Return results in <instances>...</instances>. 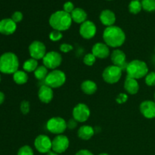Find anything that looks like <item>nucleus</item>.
I'll use <instances>...</instances> for the list:
<instances>
[{
  "label": "nucleus",
  "mask_w": 155,
  "mask_h": 155,
  "mask_svg": "<svg viewBox=\"0 0 155 155\" xmlns=\"http://www.w3.org/2000/svg\"><path fill=\"white\" fill-rule=\"evenodd\" d=\"M103 39L109 47L118 48L125 42L126 35L120 27L113 25L106 27L103 33Z\"/></svg>",
  "instance_id": "nucleus-1"
},
{
  "label": "nucleus",
  "mask_w": 155,
  "mask_h": 155,
  "mask_svg": "<svg viewBox=\"0 0 155 155\" xmlns=\"http://www.w3.org/2000/svg\"><path fill=\"white\" fill-rule=\"evenodd\" d=\"M49 24L54 30L64 31L68 30L72 24L71 14L67 13L64 10L57 11L50 16Z\"/></svg>",
  "instance_id": "nucleus-2"
},
{
  "label": "nucleus",
  "mask_w": 155,
  "mask_h": 155,
  "mask_svg": "<svg viewBox=\"0 0 155 155\" xmlns=\"http://www.w3.org/2000/svg\"><path fill=\"white\" fill-rule=\"evenodd\" d=\"M19 60L15 53L5 52L0 56V72L5 74H14L18 71Z\"/></svg>",
  "instance_id": "nucleus-3"
},
{
  "label": "nucleus",
  "mask_w": 155,
  "mask_h": 155,
  "mask_svg": "<svg viewBox=\"0 0 155 155\" xmlns=\"http://www.w3.org/2000/svg\"><path fill=\"white\" fill-rule=\"evenodd\" d=\"M126 71L127 77L139 80L145 77V76L148 74V68L145 61L136 59L128 63Z\"/></svg>",
  "instance_id": "nucleus-4"
},
{
  "label": "nucleus",
  "mask_w": 155,
  "mask_h": 155,
  "mask_svg": "<svg viewBox=\"0 0 155 155\" xmlns=\"http://www.w3.org/2000/svg\"><path fill=\"white\" fill-rule=\"evenodd\" d=\"M44 81L45 84L51 89H56L64 84L66 82V75L60 70H53L48 73Z\"/></svg>",
  "instance_id": "nucleus-5"
},
{
  "label": "nucleus",
  "mask_w": 155,
  "mask_h": 155,
  "mask_svg": "<svg viewBox=\"0 0 155 155\" xmlns=\"http://www.w3.org/2000/svg\"><path fill=\"white\" fill-rule=\"evenodd\" d=\"M123 71L119 67L110 65L104 70L102 73L103 80L109 84L117 83L122 77Z\"/></svg>",
  "instance_id": "nucleus-6"
},
{
  "label": "nucleus",
  "mask_w": 155,
  "mask_h": 155,
  "mask_svg": "<svg viewBox=\"0 0 155 155\" xmlns=\"http://www.w3.org/2000/svg\"><path fill=\"white\" fill-rule=\"evenodd\" d=\"M46 128L50 133L58 136V135H61L66 130L68 127L64 119L59 117H54L48 120L46 124Z\"/></svg>",
  "instance_id": "nucleus-7"
},
{
  "label": "nucleus",
  "mask_w": 155,
  "mask_h": 155,
  "mask_svg": "<svg viewBox=\"0 0 155 155\" xmlns=\"http://www.w3.org/2000/svg\"><path fill=\"white\" fill-rule=\"evenodd\" d=\"M62 62V56L60 53L54 51H48L42 58V63L48 69L56 70Z\"/></svg>",
  "instance_id": "nucleus-8"
},
{
  "label": "nucleus",
  "mask_w": 155,
  "mask_h": 155,
  "mask_svg": "<svg viewBox=\"0 0 155 155\" xmlns=\"http://www.w3.org/2000/svg\"><path fill=\"white\" fill-rule=\"evenodd\" d=\"M73 118L78 123H84L90 117V109L86 104L80 103L73 109Z\"/></svg>",
  "instance_id": "nucleus-9"
},
{
  "label": "nucleus",
  "mask_w": 155,
  "mask_h": 155,
  "mask_svg": "<svg viewBox=\"0 0 155 155\" xmlns=\"http://www.w3.org/2000/svg\"><path fill=\"white\" fill-rule=\"evenodd\" d=\"M34 146L39 153L47 154L51 150L52 141L46 135H39L35 139Z\"/></svg>",
  "instance_id": "nucleus-10"
},
{
  "label": "nucleus",
  "mask_w": 155,
  "mask_h": 155,
  "mask_svg": "<svg viewBox=\"0 0 155 155\" xmlns=\"http://www.w3.org/2000/svg\"><path fill=\"white\" fill-rule=\"evenodd\" d=\"M29 52L32 58L36 60L42 59L46 54V47L41 41L35 40L29 45Z\"/></svg>",
  "instance_id": "nucleus-11"
},
{
  "label": "nucleus",
  "mask_w": 155,
  "mask_h": 155,
  "mask_svg": "<svg viewBox=\"0 0 155 155\" xmlns=\"http://www.w3.org/2000/svg\"><path fill=\"white\" fill-rule=\"evenodd\" d=\"M70 145V141L68 138L64 135H58L52 140V147L51 151H54L57 154H62L68 150Z\"/></svg>",
  "instance_id": "nucleus-12"
},
{
  "label": "nucleus",
  "mask_w": 155,
  "mask_h": 155,
  "mask_svg": "<svg viewBox=\"0 0 155 155\" xmlns=\"http://www.w3.org/2000/svg\"><path fill=\"white\" fill-rule=\"evenodd\" d=\"M97 28L95 24L91 21H86L80 24V34L86 39H90L95 36Z\"/></svg>",
  "instance_id": "nucleus-13"
},
{
  "label": "nucleus",
  "mask_w": 155,
  "mask_h": 155,
  "mask_svg": "<svg viewBox=\"0 0 155 155\" xmlns=\"http://www.w3.org/2000/svg\"><path fill=\"white\" fill-rule=\"evenodd\" d=\"M110 59L114 65L119 67L122 71H126L128 63L127 62V56L126 54L120 49H115L112 51L110 54Z\"/></svg>",
  "instance_id": "nucleus-14"
},
{
  "label": "nucleus",
  "mask_w": 155,
  "mask_h": 155,
  "mask_svg": "<svg viewBox=\"0 0 155 155\" xmlns=\"http://www.w3.org/2000/svg\"><path fill=\"white\" fill-rule=\"evenodd\" d=\"M141 114L148 119L155 118V102L151 100L142 101L139 106Z\"/></svg>",
  "instance_id": "nucleus-15"
},
{
  "label": "nucleus",
  "mask_w": 155,
  "mask_h": 155,
  "mask_svg": "<svg viewBox=\"0 0 155 155\" xmlns=\"http://www.w3.org/2000/svg\"><path fill=\"white\" fill-rule=\"evenodd\" d=\"M17 24L12 18H5L0 21V33L3 35H12L16 31Z\"/></svg>",
  "instance_id": "nucleus-16"
},
{
  "label": "nucleus",
  "mask_w": 155,
  "mask_h": 155,
  "mask_svg": "<svg viewBox=\"0 0 155 155\" xmlns=\"http://www.w3.org/2000/svg\"><path fill=\"white\" fill-rule=\"evenodd\" d=\"M92 53L98 58L104 59L110 55V49L108 45L105 43L97 42L92 47Z\"/></svg>",
  "instance_id": "nucleus-17"
},
{
  "label": "nucleus",
  "mask_w": 155,
  "mask_h": 155,
  "mask_svg": "<svg viewBox=\"0 0 155 155\" xmlns=\"http://www.w3.org/2000/svg\"><path fill=\"white\" fill-rule=\"evenodd\" d=\"M38 97L40 101L45 104H48L51 101L54 97V92L52 89L47 85H42L40 86L38 92Z\"/></svg>",
  "instance_id": "nucleus-18"
},
{
  "label": "nucleus",
  "mask_w": 155,
  "mask_h": 155,
  "mask_svg": "<svg viewBox=\"0 0 155 155\" xmlns=\"http://www.w3.org/2000/svg\"><path fill=\"white\" fill-rule=\"evenodd\" d=\"M100 21L106 27H110L114 24L115 21H116V15L112 11L108 10V9H105L103 10L100 14Z\"/></svg>",
  "instance_id": "nucleus-19"
},
{
  "label": "nucleus",
  "mask_w": 155,
  "mask_h": 155,
  "mask_svg": "<svg viewBox=\"0 0 155 155\" xmlns=\"http://www.w3.org/2000/svg\"><path fill=\"white\" fill-rule=\"evenodd\" d=\"M124 89L130 95H136L139 90V84L137 80L127 76L124 81Z\"/></svg>",
  "instance_id": "nucleus-20"
},
{
  "label": "nucleus",
  "mask_w": 155,
  "mask_h": 155,
  "mask_svg": "<svg viewBox=\"0 0 155 155\" xmlns=\"http://www.w3.org/2000/svg\"><path fill=\"white\" fill-rule=\"evenodd\" d=\"M95 134V130L91 126L84 125L79 128L77 135L82 140H89Z\"/></svg>",
  "instance_id": "nucleus-21"
},
{
  "label": "nucleus",
  "mask_w": 155,
  "mask_h": 155,
  "mask_svg": "<svg viewBox=\"0 0 155 155\" xmlns=\"http://www.w3.org/2000/svg\"><path fill=\"white\" fill-rule=\"evenodd\" d=\"M72 21H74L77 24H83V22L86 21L87 19V14L83 9L80 8H76L72 13L71 14Z\"/></svg>",
  "instance_id": "nucleus-22"
},
{
  "label": "nucleus",
  "mask_w": 155,
  "mask_h": 155,
  "mask_svg": "<svg viewBox=\"0 0 155 155\" xmlns=\"http://www.w3.org/2000/svg\"><path fill=\"white\" fill-rule=\"evenodd\" d=\"M97 84L92 80H85L81 84V89L86 95H92L97 91Z\"/></svg>",
  "instance_id": "nucleus-23"
},
{
  "label": "nucleus",
  "mask_w": 155,
  "mask_h": 155,
  "mask_svg": "<svg viewBox=\"0 0 155 155\" xmlns=\"http://www.w3.org/2000/svg\"><path fill=\"white\" fill-rule=\"evenodd\" d=\"M13 80L18 85H24L28 81V75L24 71H18L13 74Z\"/></svg>",
  "instance_id": "nucleus-24"
},
{
  "label": "nucleus",
  "mask_w": 155,
  "mask_h": 155,
  "mask_svg": "<svg viewBox=\"0 0 155 155\" xmlns=\"http://www.w3.org/2000/svg\"><path fill=\"white\" fill-rule=\"evenodd\" d=\"M38 61L37 60L34 58H30L27 59L23 64V69L25 72L27 73H31L34 72L36 71V68H38Z\"/></svg>",
  "instance_id": "nucleus-25"
},
{
  "label": "nucleus",
  "mask_w": 155,
  "mask_h": 155,
  "mask_svg": "<svg viewBox=\"0 0 155 155\" xmlns=\"http://www.w3.org/2000/svg\"><path fill=\"white\" fill-rule=\"evenodd\" d=\"M48 73L49 72L48 71V68L44 66V65H41V66H38V68L33 72V74H34L35 77L37 80H45Z\"/></svg>",
  "instance_id": "nucleus-26"
},
{
  "label": "nucleus",
  "mask_w": 155,
  "mask_h": 155,
  "mask_svg": "<svg viewBox=\"0 0 155 155\" xmlns=\"http://www.w3.org/2000/svg\"><path fill=\"white\" fill-rule=\"evenodd\" d=\"M142 2L139 1V0H132L129 5V11L130 13L133 14V15L139 14L142 11Z\"/></svg>",
  "instance_id": "nucleus-27"
},
{
  "label": "nucleus",
  "mask_w": 155,
  "mask_h": 155,
  "mask_svg": "<svg viewBox=\"0 0 155 155\" xmlns=\"http://www.w3.org/2000/svg\"><path fill=\"white\" fill-rule=\"evenodd\" d=\"M142 9L148 12H152L155 11V0H142Z\"/></svg>",
  "instance_id": "nucleus-28"
},
{
  "label": "nucleus",
  "mask_w": 155,
  "mask_h": 155,
  "mask_svg": "<svg viewBox=\"0 0 155 155\" xmlns=\"http://www.w3.org/2000/svg\"><path fill=\"white\" fill-rule=\"evenodd\" d=\"M96 61V57L92 53H88L83 58V63L87 66H92Z\"/></svg>",
  "instance_id": "nucleus-29"
},
{
  "label": "nucleus",
  "mask_w": 155,
  "mask_h": 155,
  "mask_svg": "<svg viewBox=\"0 0 155 155\" xmlns=\"http://www.w3.org/2000/svg\"><path fill=\"white\" fill-rule=\"evenodd\" d=\"M145 83L148 86H155V71L149 72L145 76Z\"/></svg>",
  "instance_id": "nucleus-30"
},
{
  "label": "nucleus",
  "mask_w": 155,
  "mask_h": 155,
  "mask_svg": "<svg viewBox=\"0 0 155 155\" xmlns=\"http://www.w3.org/2000/svg\"><path fill=\"white\" fill-rule=\"evenodd\" d=\"M63 37V35L61 31L58 30H53L51 33H49V39L53 42H58V41L61 40Z\"/></svg>",
  "instance_id": "nucleus-31"
},
{
  "label": "nucleus",
  "mask_w": 155,
  "mask_h": 155,
  "mask_svg": "<svg viewBox=\"0 0 155 155\" xmlns=\"http://www.w3.org/2000/svg\"><path fill=\"white\" fill-rule=\"evenodd\" d=\"M18 155H34L33 149L29 145H24L18 150Z\"/></svg>",
  "instance_id": "nucleus-32"
},
{
  "label": "nucleus",
  "mask_w": 155,
  "mask_h": 155,
  "mask_svg": "<svg viewBox=\"0 0 155 155\" xmlns=\"http://www.w3.org/2000/svg\"><path fill=\"white\" fill-rule=\"evenodd\" d=\"M21 111L24 115L29 113V111H30V103L28 101L24 100L21 103Z\"/></svg>",
  "instance_id": "nucleus-33"
},
{
  "label": "nucleus",
  "mask_w": 155,
  "mask_h": 155,
  "mask_svg": "<svg viewBox=\"0 0 155 155\" xmlns=\"http://www.w3.org/2000/svg\"><path fill=\"white\" fill-rule=\"evenodd\" d=\"M63 8H64V11L66 12L67 13L71 14L73 11L75 9V8H74V4H73L71 2H65L64 4Z\"/></svg>",
  "instance_id": "nucleus-34"
},
{
  "label": "nucleus",
  "mask_w": 155,
  "mask_h": 155,
  "mask_svg": "<svg viewBox=\"0 0 155 155\" xmlns=\"http://www.w3.org/2000/svg\"><path fill=\"white\" fill-rule=\"evenodd\" d=\"M127 100H128V95L125 93H120L116 98V101L118 104H124L127 102Z\"/></svg>",
  "instance_id": "nucleus-35"
},
{
  "label": "nucleus",
  "mask_w": 155,
  "mask_h": 155,
  "mask_svg": "<svg viewBox=\"0 0 155 155\" xmlns=\"http://www.w3.org/2000/svg\"><path fill=\"white\" fill-rule=\"evenodd\" d=\"M12 19L14 22L19 23L22 21L23 19V14L21 13V12H15V13L12 15Z\"/></svg>",
  "instance_id": "nucleus-36"
},
{
  "label": "nucleus",
  "mask_w": 155,
  "mask_h": 155,
  "mask_svg": "<svg viewBox=\"0 0 155 155\" xmlns=\"http://www.w3.org/2000/svg\"><path fill=\"white\" fill-rule=\"evenodd\" d=\"M60 48V51H61V52L68 53V52H69V51H72L73 46L71 45H70V44L62 43L61 45H60V48Z\"/></svg>",
  "instance_id": "nucleus-37"
},
{
  "label": "nucleus",
  "mask_w": 155,
  "mask_h": 155,
  "mask_svg": "<svg viewBox=\"0 0 155 155\" xmlns=\"http://www.w3.org/2000/svg\"><path fill=\"white\" fill-rule=\"evenodd\" d=\"M77 121L75 119H70L67 122V127H68V129H70V130H74V129H75L76 127H77Z\"/></svg>",
  "instance_id": "nucleus-38"
},
{
  "label": "nucleus",
  "mask_w": 155,
  "mask_h": 155,
  "mask_svg": "<svg viewBox=\"0 0 155 155\" xmlns=\"http://www.w3.org/2000/svg\"><path fill=\"white\" fill-rule=\"evenodd\" d=\"M75 155H94L90 151L87 149H81L76 153Z\"/></svg>",
  "instance_id": "nucleus-39"
},
{
  "label": "nucleus",
  "mask_w": 155,
  "mask_h": 155,
  "mask_svg": "<svg viewBox=\"0 0 155 155\" xmlns=\"http://www.w3.org/2000/svg\"><path fill=\"white\" fill-rule=\"evenodd\" d=\"M5 101V95L3 92H0V104H2Z\"/></svg>",
  "instance_id": "nucleus-40"
},
{
  "label": "nucleus",
  "mask_w": 155,
  "mask_h": 155,
  "mask_svg": "<svg viewBox=\"0 0 155 155\" xmlns=\"http://www.w3.org/2000/svg\"><path fill=\"white\" fill-rule=\"evenodd\" d=\"M46 155H58V154H57V153L54 152V151H50L49 152L47 153Z\"/></svg>",
  "instance_id": "nucleus-41"
},
{
  "label": "nucleus",
  "mask_w": 155,
  "mask_h": 155,
  "mask_svg": "<svg viewBox=\"0 0 155 155\" xmlns=\"http://www.w3.org/2000/svg\"><path fill=\"white\" fill-rule=\"evenodd\" d=\"M98 155H109V154H107V153H101V154H99Z\"/></svg>",
  "instance_id": "nucleus-42"
},
{
  "label": "nucleus",
  "mask_w": 155,
  "mask_h": 155,
  "mask_svg": "<svg viewBox=\"0 0 155 155\" xmlns=\"http://www.w3.org/2000/svg\"><path fill=\"white\" fill-rule=\"evenodd\" d=\"M154 102H155V92H154Z\"/></svg>",
  "instance_id": "nucleus-43"
},
{
  "label": "nucleus",
  "mask_w": 155,
  "mask_h": 155,
  "mask_svg": "<svg viewBox=\"0 0 155 155\" xmlns=\"http://www.w3.org/2000/svg\"><path fill=\"white\" fill-rule=\"evenodd\" d=\"M0 82H1V75H0Z\"/></svg>",
  "instance_id": "nucleus-44"
},
{
  "label": "nucleus",
  "mask_w": 155,
  "mask_h": 155,
  "mask_svg": "<svg viewBox=\"0 0 155 155\" xmlns=\"http://www.w3.org/2000/svg\"><path fill=\"white\" fill-rule=\"evenodd\" d=\"M108 1H111V0H108Z\"/></svg>",
  "instance_id": "nucleus-45"
},
{
  "label": "nucleus",
  "mask_w": 155,
  "mask_h": 155,
  "mask_svg": "<svg viewBox=\"0 0 155 155\" xmlns=\"http://www.w3.org/2000/svg\"><path fill=\"white\" fill-rule=\"evenodd\" d=\"M154 51H155V48H154Z\"/></svg>",
  "instance_id": "nucleus-46"
},
{
  "label": "nucleus",
  "mask_w": 155,
  "mask_h": 155,
  "mask_svg": "<svg viewBox=\"0 0 155 155\" xmlns=\"http://www.w3.org/2000/svg\"><path fill=\"white\" fill-rule=\"evenodd\" d=\"M139 1H140V0H139Z\"/></svg>",
  "instance_id": "nucleus-47"
}]
</instances>
